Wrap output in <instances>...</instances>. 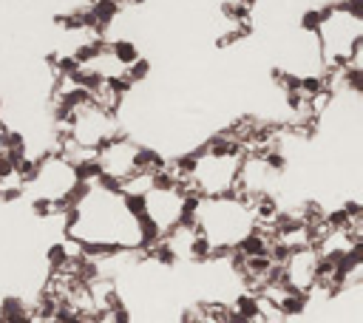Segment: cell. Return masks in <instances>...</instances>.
I'll return each mask as SVG.
<instances>
[{
  "instance_id": "8992f818",
  "label": "cell",
  "mask_w": 363,
  "mask_h": 323,
  "mask_svg": "<svg viewBox=\"0 0 363 323\" xmlns=\"http://www.w3.org/2000/svg\"><path fill=\"white\" fill-rule=\"evenodd\" d=\"M139 142L131 140L128 133H116L111 142H105L96 151V168H100V179H108L114 184H119L123 179H128L131 173H136V159H139Z\"/></svg>"
},
{
  "instance_id": "52a82bcc",
  "label": "cell",
  "mask_w": 363,
  "mask_h": 323,
  "mask_svg": "<svg viewBox=\"0 0 363 323\" xmlns=\"http://www.w3.org/2000/svg\"><path fill=\"white\" fill-rule=\"evenodd\" d=\"M108 45V52H111V57L123 65V68H128V65H134L142 54H139V45H136V40H128V37H116V40H111V43H105Z\"/></svg>"
},
{
  "instance_id": "3957f363",
  "label": "cell",
  "mask_w": 363,
  "mask_h": 323,
  "mask_svg": "<svg viewBox=\"0 0 363 323\" xmlns=\"http://www.w3.org/2000/svg\"><path fill=\"white\" fill-rule=\"evenodd\" d=\"M241 159H245V153H213L205 148L193 151V170L187 179V188L202 199L236 193Z\"/></svg>"
},
{
  "instance_id": "6da1fadb",
  "label": "cell",
  "mask_w": 363,
  "mask_h": 323,
  "mask_svg": "<svg viewBox=\"0 0 363 323\" xmlns=\"http://www.w3.org/2000/svg\"><path fill=\"white\" fill-rule=\"evenodd\" d=\"M193 227L210 244L213 258L227 256L256 230L253 204L247 199H241L238 193L199 199Z\"/></svg>"
},
{
  "instance_id": "277c9868",
  "label": "cell",
  "mask_w": 363,
  "mask_h": 323,
  "mask_svg": "<svg viewBox=\"0 0 363 323\" xmlns=\"http://www.w3.org/2000/svg\"><path fill=\"white\" fill-rule=\"evenodd\" d=\"M77 184H80V179H77L74 165L65 162L60 153H48V156L34 159V170L26 181V193L32 199L57 204V210H60V204L71 196V190H74Z\"/></svg>"
},
{
  "instance_id": "5b68a950",
  "label": "cell",
  "mask_w": 363,
  "mask_h": 323,
  "mask_svg": "<svg viewBox=\"0 0 363 323\" xmlns=\"http://www.w3.org/2000/svg\"><path fill=\"white\" fill-rule=\"evenodd\" d=\"M116 113L100 108L96 102H88L83 108H77L74 113L68 117V122L63 125V136L85 151H100L105 142H111L116 136Z\"/></svg>"
},
{
  "instance_id": "7a4b0ae2",
  "label": "cell",
  "mask_w": 363,
  "mask_h": 323,
  "mask_svg": "<svg viewBox=\"0 0 363 323\" xmlns=\"http://www.w3.org/2000/svg\"><path fill=\"white\" fill-rule=\"evenodd\" d=\"M315 43L326 71L344 68L363 49V17L349 14L338 3L326 6V14L315 32Z\"/></svg>"
}]
</instances>
